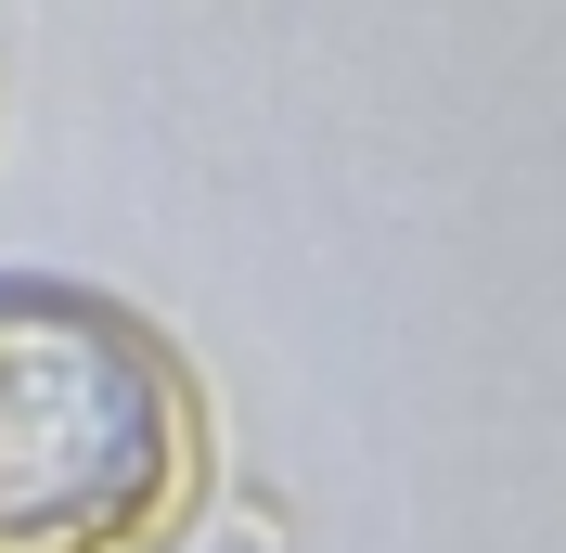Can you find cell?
<instances>
[{
	"mask_svg": "<svg viewBox=\"0 0 566 553\" xmlns=\"http://www.w3.org/2000/svg\"><path fill=\"white\" fill-rule=\"evenodd\" d=\"M219 502V413L168 322L0 271V553H180Z\"/></svg>",
	"mask_w": 566,
	"mask_h": 553,
	"instance_id": "6da1fadb",
	"label": "cell"
}]
</instances>
